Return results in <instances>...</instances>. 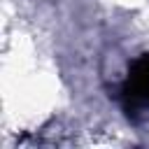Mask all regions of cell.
<instances>
[{
  "label": "cell",
  "instance_id": "6da1fadb",
  "mask_svg": "<svg viewBox=\"0 0 149 149\" xmlns=\"http://www.w3.org/2000/svg\"><path fill=\"white\" fill-rule=\"evenodd\" d=\"M128 98L135 105L149 109V56H144L135 65V70L128 79Z\"/></svg>",
  "mask_w": 149,
  "mask_h": 149
}]
</instances>
